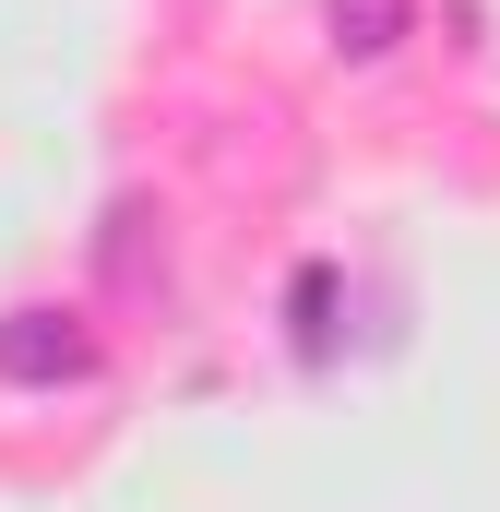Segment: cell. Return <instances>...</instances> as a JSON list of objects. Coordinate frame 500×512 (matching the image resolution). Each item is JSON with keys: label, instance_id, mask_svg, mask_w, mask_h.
Wrapping results in <instances>:
<instances>
[{"label": "cell", "instance_id": "6da1fadb", "mask_svg": "<svg viewBox=\"0 0 500 512\" xmlns=\"http://www.w3.org/2000/svg\"><path fill=\"white\" fill-rule=\"evenodd\" d=\"M84 370H96V334L72 310H12L0 322V382L12 393H60V382H84Z\"/></svg>", "mask_w": 500, "mask_h": 512}, {"label": "cell", "instance_id": "7a4b0ae2", "mask_svg": "<svg viewBox=\"0 0 500 512\" xmlns=\"http://www.w3.org/2000/svg\"><path fill=\"white\" fill-rule=\"evenodd\" d=\"M322 24H334V48H346V60H381V48H405L417 0H322Z\"/></svg>", "mask_w": 500, "mask_h": 512}]
</instances>
